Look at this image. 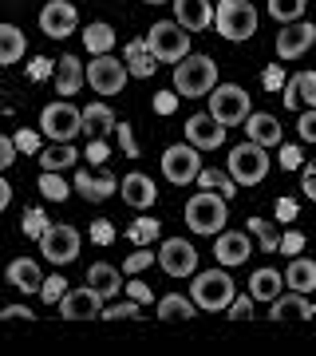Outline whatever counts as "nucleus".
<instances>
[{"label": "nucleus", "instance_id": "3", "mask_svg": "<svg viewBox=\"0 0 316 356\" xmlns=\"http://www.w3.org/2000/svg\"><path fill=\"white\" fill-rule=\"evenodd\" d=\"M186 222H190V229H194V234H210V238H217V234L226 229V222H229L226 198H222V194H214V191H198L186 202Z\"/></svg>", "mask_w": 316, "mask_h": 356}, {"label": "nucleus", "instance_id": "21", "mask_svg": "<svg viewBox=\"0 0 316 356\" xmlns=\"http://www.w3.org/2000/svg\"><path fill=\"white\" fill-rule=\"evenodd\" d=\"M170 4H174L178 24L186 28V32H206V28L214 24V8H210V0H170Z\"/></svg>", "mask_w": 316, "mask_h": 356}, {"label": "nucleus", "instance_id": "2", "mask_svg": "<svg viewBox=\"0 0 316 356\" xmlns=\"http://www.w3.org/2000/svg\"><path fill=\"white\" fill-rule=\"evenodd\" d=\"M190 297H194V305L206 309V313H226L229 301L238 297V285L229 277L226 269H206V273H194V285H190Z\"/></svg>", "mask_w": 316, "mask_h": 356}, {"label": "nucleus", "instance_id": "43", "mask_svg": "<svg viewBox=\"0 0 316 356\" xmlns=\"http://www.w3.org/2000/svg\"><path fill=\"white\" fill-rule=\"evenodd\" d=\"M115 131H119V147L126 151V159H139V143H135V131H131V123H115Z\"/></svg>", "mask_w": 316, "mask_h": 356}, {"label": "nucleus", "instance_id": "42", "mask_svg": "<svg viewBox=\"0 0 316 356\" xmlns=\"http://www.w3.org/2000/svg\"><path fill=\"white\" fill-rule=\"evenodd\" d=\"M63 285H67L63 277H44V285H40V297H44L48 305H60V297H63Z\"/></svg>", "mask_w": 316, "mask_h": 356}, {"label": "nucleus", "instance_id": "7", "mask_svg": "<svg viewBox=\"0 0 316 356\" xmlns=\"http://www.w3.org/2000/svg\"><path fill=\"white\" fill-rule=\"evenodd\" d=\"M40 127H44V135H48L51 143H72L79 131H83V111L67 99L48 103L44 115H40Z\"/></svg>", "mask_w": 316, "mask_h": 356}, {"label": "nucleus", "instance_id": "38", "mask_svg": "<svg viewBox=\"0 0 316 356\" xmlns=\"http://www.w3.org/2000/svg\"><path fill=\"white\" fill-rule=\"evenodd\" d=\"M158 226H163L158 218H139L135 226L126 229V238H131V242H135V245H151L154 238H158Z\"/></svg>", "mask_w": 316, "mask_h": 356}, {"label": "nucleus", "instance_id": "44", "mask_svg": "<svg viewBox=\"0 0 316 356\" xmlns=\"http://www.w3.org/2000/svg\"><path fill=\"white\" fill-rule=\"evenodd\" d=\"M56 76V60H48V56H36L32 64H28V79H48Z\"/></svg>", "mask_w": 316, "mask_h": 356}, {"label": "nucleus", "instance_id": "46", "mask_svg": "<svg viewBox=\"0 0 316 356\" xmlns=\"http://www.w3.org/2000/svg\"><path fill=\"white\" fill-rule=\"evenodd\" d=\"M16 151H24V154H36V151H40V135H36L32 127L16 131Z\"/></svg>", "mask_w": 316, "mask_h": 356}, {"label": "nucleus", "instance_id": "13", "mask_svg": "<svg viewBox=\"0 0 316 356\" xmlns=\"http://www.w3.org/2000/svg\"><path fill=\"white\" fill-rule=\"evenodd\" d=\"M79 24V13L67 4V0H48L44 4V13H40V32L51 40H63V36H72Z\"/></svg>", "mask_w": 316, "mask_h": 356}, {"label": "nucleus", "instance_id": "22", "mask_svg": "<svg viewBox=\"0 0 316 356\" xmlns=\"http://www.w3.org/2000/svg\"><path fill=\"white\" fill-rule=\"evenodd\" d=\"M88 285L99 293L103 301H115V297L123 293V273L115 266H107V261H95V266L88 269Z\"/></svg>", "mask_w": 316, "mask_h": 356}, {"label": "nucleus", "instance_id": "52", "mask_svg": "<svg viewBox=\"0 0 316 356\" xmlns=\"http://www.w3.org/2000/svg\"><path fill=\"white\" fill-rule=\"evenodd\" d=\"M91 242L111 245L115 242V226H111V222H95V226H91Z\"/></svg>", "mask_w": 316, "mask_h": 356}, {"label": "nucleus", "instance_id": "14", "mask_svg": "<svg viewBox=\"0 0 316 356\" xmlns=\"http://www.w3.org/2000/svg\"><path fill=\"white\" fill-rule=\"evenodd\" d=\"M226 131L214 115L206 111V115H190L186 119V143L190 147H198V151H217L222 143H226Z\"/></svg>", "mask_w": 316, "mask_h": 356}, {"label": "nucleus", "instance_id": "24", "mask_svg": "<svg viewBox=\"0 0 316 356\" xmlns=\"http://www.w3.org/2000/svg\"><path fill=\"white\" fill-rule=\"evenodd\" d=\"M83 79H88V72H83V64H79L76 56L56 60V91H60L63 99H67V95H76V91L83 88Z\"/></svg>", "mask_w": 316, "mask_h": 356}, {"label": "nucleus", "instance_id": "29", "mask_svg": "<svg viewBox=\"0 0 316 356\" xmlns=\"http://www.w3.org/2000/svg\"><path fill=\"white\" fill-rule=\"evenodd\" d=\"M115 123H119V119H115V111L107 103H88V107H83V131H88L91 139H103L107 131H115Z\"/></svg>", "mask_w": 316, "mask_h": 356}, {"label": "nucleus", "instance_id": "32", "mask_svg": "<svg viewBox=\"0 0 316 356\" xmlns=\"http://www.w3.org/2000/svg\"><path fill=\"white\" fill-rule=\"evenodd\" d=\"M194 313H198L194 297H182V293H170V297L158 301V317H166V321H182V317H194Z\"/></svg>", "mask_w": 316, "mask_h": 356}, {"label": "nucleus", "instance_id": "10", "mask_svg": "<svg viewBox=\"0 0 316 356\" xmlns=\"http://www.w3.org/2000/svg\"><path fill=\"white\" fill-rule=\"evenodd\" d=\"M202 170V154L198 147H190V143H174V147H166L163 151V175L166 182H174V186H190L194 178Z\"/></svg>", "mask_w": 316, "mask_h": 356}, {"label": "nucleus", "instance_id": "59", "mask_svg": "<svg viewBox=\"0 0 316 356\" xmlns=\"http://www.w3.org/2000/svg\"><path fill=\"white\" fill-rule=\"evenodd\" d=\"M292 218H297V202H292V198H281L277 202V222H292Z\"/></svg>", "mask_w": 316, "mask_h": 356}, {"label": "nucleus", "instance_id": "45", "mask_svg": "<svg viewBox=\"0 0 316 356\" xmlns=\"http://www.w3.org/2000/svg\"><path fill=\"white\" fill-rule=\"evenodd\" d=\"M301 191H304V198H313L316 202V159L301 166Z\"/></svg>", "mask_w": 316, "mask_h": 356}, {"label": "nucleus", "instance_id": "35", "mask_svg": "<svg viewBox=\"0 0 316 356\" xmlns=\"http://www.w3.org/2000/svg\"><path fill=\"white\" fill-rule=\"evenodd\" d=\"M249 234L257 238V245H261V254H277V250H281L277 229L269 226L265 218H249Z\"/></svg>", "mask_w": 316, "mask_h": 356}, {"label": "nucleus", "instance_id": "30", "mask_svg": "<svg viewBox=\"0 0 316 356\" xmlns=\"http://www.w3.org/2000/svg\"><path fill=\"white\" fill-rule=\"evenodd\" d=\"M24 32L16 24H0V67L4 64H16L20 56H24Z\"/></svg>", "mask_w": 316, "mask_h": 356}, {"label": "nucleus", "instance_id": "36", "mask_svg": "<svg viewBox=\"0 0 316 356\" xmlns=\"http://www.w3.org/2000/svg\"><path fill=\"white\" fill-rule=\"evenodd\" d=\"M304 8H308V0H269V13H273V20H281V24L301 20Z\"/></svg>", "mask_w": 316, "mask_h": 356}, {"label": "nucleus", "instance_id": "8", "mask_svg": "<svg viewBox=\"0 0 316 356\" xmlns=\"http://www.w3.org/2000/svg\"><path fill=\"white\" fill-rule=\"evenodd\" d=\"M210 115H214L222 127L245 123V115H249V91L238 88V83H222V88H214L210 91Z\"/></svg>", "mask_w": 316, "mask_h": 356}, {"label": "nucleus", "instance_id": "55", "mask_svg": "<svg viewBox=\"0 0 316 356\" xmlns=\"http://www.w3.org/2000/svg\"><path fill=\"white\" fill-rule=\"evenodd\" d=\"M261 79H265V88H269V91H281V88H285V72H281V64L265 67V76H261Z\"/></svg>", "mask_w": 316, "mask_h": 356}, {"label": "nucleus", "instance_id": "16", "mask_svg": "<svg viewBox=\"0 0 316 356\" xmlns=\"http://www.w3.org/2000/svg\"><path fill=\"white\" fill-rule=\"evenodd\" d=\"M316 44V28L313 24H304V20H292V24L281 28V36H277V56L281 60H301L304 51Z\"/></svg>", "mask_w": 316, "mask_h": 356}, {"label": "nucleus", "instance_id": "47", "mask_svg": "<svg viewBox=\"0 0 316 356\" xmlns=\"http://www.w3.org/2000/svg\"><path fill=\"white\" fill-rule=\"evenodd\" d=\"M226 313H229V317H233V321H245V317H249V313H253V297H249V293H245V297H233V301H229V309H226Z\"/></svg>", "mask_w": 316, "mask_h": 356}, {"label": "nucleus", "instance_id": "18", "mask_svg": "<svg viewBox=\"0 0 316 356\" xmlns=\"http://www.w3.org/2000/svg\"><path fill=\"white\" fill-rule=\"evenodd\" d=\"M269 317L273 321H301V317H316V305L308 301V293H281L269 301Z\"/></svg>", "mask_w": 316, "mask_h": 356}, {"label": "nucleus", "instance_id": "28", "mask_svg": "<svg viewBox=\"0 0 316 356\" xmlns=\"http://www.w3.org/2000/svg\"><path fill=\"white\" fill-rule=\"evenodd\" d=\"M154 67H158V60L151 56L147 40H126V72L147 79V76H154Z\"/></svg>", "mask_w": 316, "mask_h": 356}, {"label": "nucleus", "instance_id": "54", "mask_svg": "<svg viewBox=\"0 0 316 356\" xmlns=\"http://www.w3.org/2000/svg\"><path fill=\"white\" fill-rule=\"evenodd\" d=\"M281 250H285V254H301V250H304V234H297V229H289V234L281 238Z\"/></svg>", "mask_w": 316, "mask_h": 356}, {"label": "nucleus", "instance_id": "5", "mask_svg": "<svg viewBox=\"0 0 316 356\" xmlns=\"http://www.w3.org/2000/svg\"><path fill=\"white\" fill-rule=\"evenodd\" d=\"M147 48L158 64H178L182 56H190V32L178 20H158L147 32Z\"/></svg>", "mask_w": 316, "mask_h": 356}, {"label": "nucleus", "instance_id": "19", "mask_svg": "<svg viewBox=\"0 0 316 356\" xmlns=\"http://www.w3.org/2000/svg\"><path fill=\"white\" fill-rule=\"evenodd\" d=\"M245 135H249L257 147H277L281 139H285V131H281L277 123V115H269V111H249L245 115Z\"/></svg>", "mask_w": 316, "mask_h": 356}, {"label": "nucleus", "instance_id": "48", "mask_svg": "<svg viewBox=\"0 0 316 356\" xmlns=\"http://www.w3.org/2000/svg\"><path fill=\"white\" fill-rule=\"evenodd\" d=\"M297 83H301V99L316 107V72H297Z\"/></svg>", "mask_w": 316, "mask_h": 356}, {"label": "nucleus", "instance_id": "11", "mask_svg": "<svg viewBox=\"0 0 316 356\" xmlns=\"http://www.w3.org/2000/svg\"><path fill=\"white\" fill-rule=\"evenodd\" d=\"M126 60H115L111 51L107 56H91L88 64V83L95 88V95H119L126 88Z\"/></svg>", "mask_w": 316, "mask_h": 356}, {"label": "nucleus", "instance_id": "40", "mask_svg": "<svg viewBox=\"0 0 316 356\" xmlns=\"http://www.w3.org/2000/svg\"><path fill=\"white\" fill-rule=\"evenodd\" d=\"M20 229H24L28 238H44V229H48V218H44V210H24V218H20Z\"/></svg>", "mask_w": 316, "mask_h": 356}, {"label": "nucleus", "instance_id": "58", "mask_svg": "<svg viewBox=\"0 0 316 356\" xmlns=\"http://www.w3.org/2000/svg\"><path fill=\"white\" fill-rule=\"evenodd\" d=\"M107 154H111V151H107V143H103V139H91L83 159H91V163H107Z\"/></svg>", "mask_w": 316, "mask_h": 356}, {"label": "nucleus", "instance_id": "50", "mask_svg": "<svg viewBox=\"0 0 316 356\" xmlns=\"http://www.w3.org/2000/svg\"><path fill=\"white\" fill-rule=\"evenodd\" d=\"M13 163H16V139L0 135V170H8Z\"/></svg>", "mask_w": 316, "mask_h": 356}, {"label": "nucleus", "instance_id": "26", "mask_svg": "<svg viewBox=\"0 0 316 356\" xmlns=\"http://www.w3.org/2000/svg\"><path fill=\"white\" fill-rule=\"evenodd\" d=\"M285 293V277H281L277 269H253L249 277V297L253 301H273Z\"/></svg>", "mask_w": 316, "mask_h": 356}, {"label": "nucleus", "instance_id": "20", "mask_svg": "<svg viewBox=\"0 0 316 356\" xmlns=\"http://www.w3.org/2000/svg\"><path fill=\"white\" fill-rule=\"evenodd\" d=\"M119 194H123V202L135 206V210H147V206H154V198H158L154 182L142 175V170H131L126 178H119Z\"/></svg>", "mask_w": 316, "mask_h": 356}, {"label": "nucleus", "instance_id": "15", "mask_svg": "<svg viewBox=\"0 0 316 356\" xmlns=\"http://www.w3.org/2000/svg\"><path fill=\"white\" fill-rule=\"evenodd\" d=\"M103 301L99 293L91 289V285H83V289H72L60 297V317L67 321H88V317H103Z\"/></svg>", "mask_w": 316, "mask_h": 356}, {"label": "nucleus", "instance_id": "61", "mask_svg": "<svg viewBox=\"0 0 316 356\" xmlns=\"http://www.w3.org/2000/svg\"><path fill=\"white\" fill-rule=\"evenodd\" d=\"M13 202V186H8V182H4V178H0V210H4V206Z\"/></svg>", "mask_w": 316, "mask_h": 356}, {"label": "nucleus", "instance_id": "39", "mask_svg": "<svg viewBox=\"0 0 316 356\" xmlns=\"http://www.w3.org/2000/svg\"><path fill=\"white\" fill-rule=\"evenodd\" d=\"M142 313V305L139 301H135V297H126V301H107V305H103V317L107 321H131V317H139Z\"/></svg>", "mask_w": 316, "mask_h": 356}, {"label": "nucleus", "instance_id": "25", "mask_svg": "<svg viewBox=\"0 0 316 356\" xmlns=\"http://www.w3.org/2000/svg\"><path fill=\"white\" fill-rule=\"evenodd\" d=\"M76 191L83 194V198H88V202H103V198H111L115 191H119V178L115 175H83V170H79L76 175Z\"/></svg>", "mask_w": 316, "mask_h": 356}, {"label": "nucleus", "instance_id": "62", "mask_svg": "<svg viewBox=\"0 0 316 356\" xmlns=\"http://www.w3.org/2000/svg\"><path fill=\"white\" fill-rule=\"evenodd\" d=\"M147 4H166V0H147Z\"/></svg>", "mask_w": 316, "mask_h": 356}, {"label": "nucleus", "instance_id": "33", "mask_svg": "<svg viewBox=\"0 0 316 356\" xmlns=\"http://www.w3.org/2000/svg\"><path fill=\"white\" fill-rule=\"evenodd\" d=\"M194 182H198V186H202V191H217V186H222V198H233V178H226L222 175V170H214V166H202V170H198V178H194Z\"/></svg>", "mask_w": 316, "mask_h": 356}, {"label": "nucleus", "instance_id": "56", "mask_svg": "<svg viewBox=\"0 0 316 356\" xmlns=\"http://www.w3.org/2000/svg\"><path fill=\"white\" fill-rule=\"evenodd\" d=\"M281 99H285V107H297V103H301V83H297V76L281 88Z\"/></svg>", "mask_w": 316, "mask_h": 356}, {"label": "nucleus", "instance_id": "34", "mask_svg": "<svg viewBox=\"0 0 316 356\" xmlns=\"http://www.w3.org/2000/svg\"><path fill=\"white\" fill-rule=\"evenodd\" d=\"M79 154L72 143H56V147H48V151L40 154V163H44V170H63V166H72Z\"/></svg>", "mask_w": 316, "mask_h": 356}, {"label": "nucleus", "instance_id": "31", "mask_svg": "<svg viewBox=\"0 0 316 356\" xmlns=\"http://www.w3.org/2000/svg\"><path fill=\"white\" fill-rule=\"evenodd\" d=\"M83 44H88L91 56H107V51L115 48V28L103 24V20H95V24L83 28Z\"/></svg>", "mask_w": 316, "mask_h": 356}, {"label": "nucleus", "instance_id": "23", "mask_svg": "<svg viewBox=\"0 0 316 356\" xmlns=\"http://www.w3.org/2000/svg\"><path fill=\"white\" fill-rule=\"evenodd\" d=\"M4 277H8V285H16L20 293H40V285H44V273H40V266L32 257H16Z\"/></svg>", "mask_w": 316, "mask_h": 356}, {"label": "nucleus", "instance_id": "1", "mask_svg": "<svg viewBox=\"0 0 316 356\" xmlns=\"http://www.w3.org/2000/svg\"><path fill=\"white\" fill-rule=\"evenodd\" d=\"M217 88V64L202 51H190L174 64V91L178 95H190V99H198V95H210Z\"/></svg>", "mask_w": 316, "mask_h": 356}, {"label": "nucleus", "instance_id": "9", "mask_svg": "<svg viewBox=\"0 0 316 356\" xmlns=\"http://www.w3.org/2000/svg\"><path fill=\"white\" fill-rule=\"evenodd\" d=\"M40 254L48 257L51 266H67L79 257V229L67 226V222H51L40 238Z\"/></svg>", "mask_w": 316, "mask_h": 356}, {"label": "nucleus", "instance_id": "41", "mask_svg": "<svg viewBox=\"0 0 316 356\" xmlns=\"http://www.w3.org/2000/svg\"><path fill=\"white\" fill-rule=\"evenodd\" d=\"M154 261H158V254H151V250H147V245H139V254H131L126 257V273H131V277H135V273H142V269L147 266H154Z\"/></svg>", "mask_w": 316, "mask_h": 356}, {"label": "nucleus", "instance_id": "49", "mask_svg": "<svg viewBox=\"0 0 316 356\" xmlns=\"http://www.w3.org/2000/svg\"><path fill=\"white\" fill-rule=\"evenodd\" d=\"M297 131H301V139H304V143H316V107H313V111H304V115H301Z\"/></svg>", "mask_w": 316, "mask_h": 356}, {"label": "nucleus", "instance_id": "27", "mask_svg": "<svg viewBox=\"0 0 316 356\" xmlns=\"http://www.w3.org/2000/svg\"><path fill=\"white\" fill-rule=\"evenodd\" d=\"M285 285L297 293H313L316 289V261L313 257H292L285 269Z\"/></svg>", "mask_w": 316, "mask_h": 356}, {"label": "nucleus", "instance_id": "6", "mask_svg": "<svg viewBox=\"0 0 316 356\" xmlns=\"http://www.w3.org/2000/svg\"><path fill=\"white\" fill-rule=\"evenodd\" d=\"M265 175H269L265 147H257L253 139H245L241 147H233V151H229V178H233L238 186H257Z\"/></svg>", "mask_w": 316, "mask_h": 356}, {"label": "nucleus", "instance_id": "4", "mask_svg": "<svg viewBox=\"0 0 316 356\" xmlns=\"http://www.w3.org/2000/svg\"><path fill=\"white\" fill-rule=\"evenodd\" d=\"M214 28L226 40L241 44V40H249L257 32V8H253L249 0H222L214 8Z\"/></svg>", "mask_w": 316, "mask_h": 356}, {"label": "nucleus", "instance_id": "12", "mask_svg": "<svg viewBox=\"0 0 316 356\" xmlns=\"http://www.w3.org/2000/svg\"><path fill=\"white\" fill-rule=\"evenodd\" d=\"M158 266L170 277H190V273H198V250L186 238H166L163 250H158Z\"/></svg>", "mask_w": 316, "mask_h": 356}, {"label": "nucleus", "instance_id": "51", "mask_svg": "<svg viewBox=\"0 0 316 356\" xmlns=\"http://www.w3.org/2000/svg\"><path fill=\"white\" fill-rule=\"evenodd\" d=\"M178 107V91H158V95H154V111L158 115H170Z\"/></svg>", "mask_w": 316, "mask_h": 356}, {"label": "nucleus", "instance_id": "57", "mask_svg": "<svg viewBox=\"0 0 316 356\" xmlns=\"http://www.w3.org/2000/svg\"><path fill=\"white\" fill-rule=\"evenodd\" d=\"M126 297H135L139 305L151 301V289H147V281H126Z\"/></svg>", "mask_w": 316, "mask_h": 356}, {"label": "nucleus", "instance_id": "17", "mask_svg": "<svg viewBox=\"0 0 316 356\" xmlns=\"http://www.w3.org/2000/svg\"><path fill=\"white\" fill-rule=\"evenodd\" d=\"M249 254H253L249 234H238V229H222V234H217V242H214L217 266H241Z\"/></svg>", "mask_w": 316, "mask_h": 356}, {"label": "nucleus", "instance_id": "53", "mask_svg": "<svg viewBox=\"0 0 316 356\" xmlns=\"http://www.w3.org/2000/svg\"><path fill=\"white\" fill-rule=\"evenodd\" d=\"M277 163L285 166V170H297V166H301V147H281Z\"/></svg>", "mask_w": 316, "mask_h": 356}, {"label": "nucleus", "instance_id": "60", "mask_svg": "<svg viewBox=\"0 0 316 356\" xmlns=\"http://www.w3.org/2000/svg\"><path fill=\"white\" fill-rule=\"evenodd\" d=\"M0 317H32V309L28 305H4L0 309Z\"/></svg>", "mask_w": 316, "mask_h": 356}, {"label": "nucleus", "instance_id": "37", "mask_svg": "<svg viewBox=\"0 0 316 356\" xmlns=\"http://www.w3.org/2000/svg\"><path fill=\"white\" fill-rule=\"evenodd\" d=\"M40 194H44L48 202H63L72 191H67V182L60 178V170H44V175H40Z\"/></svg>", "mask_w": 316, "mask_h": 356}]
</instances>
